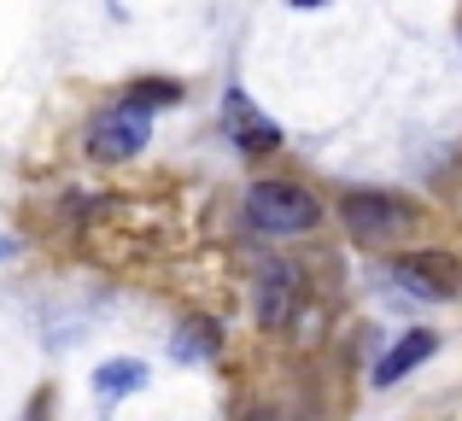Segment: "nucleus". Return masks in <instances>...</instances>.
<instances>
[{
	"label": "nucleus",
	"mask_w": 462,
	"mask_h": 421,
	"mask_svg": "<svg viewBox=\"0 0 462 421\" xmlns=\"http://www.w3.org/2000/svg\"><path fill=\"white\" fill-rule=\"evenodd\" d=\"M170 100H176V82H141V88H129L124 100H112L94 117L88 147L100 152V159H135L152 141V105H170Z\"/></svg>",
	"instance_id": "nucleus-1"
},
{
	"label": "nucleus",
	"mask_w": 462,
	"mask_h": 421,
	"mask_svg": "<svg viewBox=\"0 0 462 421\" xmlns=\"http://www.w3.org/2000/svg\"><path fill=\"white\" fill-rule=\"evenodd\" d=\"M246 223L270 240H287V234H310L322 223V199L299 182H252L246 194Z\"/></svg>",
	"instance_id": "nucleus-2"
},
{
	"label": "nucleus",
	"mask_w": 462,
	"mask_h": 421,
	"mask_svg": "<svg viewBox=\"0 0 462 421\" xmlns=\"http://www.w3.org/2000/svg\"><path fill=\"white\" fill-rule=\"evenodd\" d=\"M339 223H346V234L363 240V246H386V240L410 234V228L421 223V211L410 206V199L386 194V188H357V194L339 199Z\"/></svg>",
	"instance_id": "nucleus-3"
},
{
	"label": "nucleus",
	"mask_w": 462,
	"mask_h": 421,
	"mask_svg": "<svg viewBox=\"0 0 462 421\" xmlns=\"http://www.w3.org/2000/svg\"><path fill=\"white\" fill-rule=\"evenodd\" d=\"M393 281L416 298H457L462 293V263L451 252H404L393 263Z\"/></svg>",
	"instance_id": "nucleus-4"
},
{
	"label": "nucleus",
	"mask_w": 462,
	"mask_h": 421,
	"mask_svg": "<svg viewBox=\"0 0 462 421\" xmlns=\"http://www.w3.org/2000/svg\"><path fill=\"white\" fill-rule=\"evenodd\" d=\"M433 352H439V334H433V328H410L404 340H398L393 352L374 363V387H398V380H404L416 363H428Z\"/></svg>",
	"instance_id": "nucleus-5"
},
{
	"label": "nucleus",
	"mask_w": 462,
	"mask_h": 421,
	"mask_svg": "<svg viewBox=\"0 0 462 421\" xmlns=\"http://www.w3.org/2000/svg\"><path fill=\"white\" fill-rule=\"evenodd\" d=\"M223 124H228V135H235V147H246V152H270L275 147V124L252 112V100L240 88L223 100Z\"/></svg>",
	"instance_id": "nucleus-6"
},
{
	"label": "nucleus",
	"mask_w": 462,
	"mask_h": 421,
	"mask_svg": "<svg viewBox=\"0 0 462 421\" xmlns=\"http://www.w3.org/2000/svg\"><path fill=\"white\" fill-rule=\"evenodd\" d=\"M293 298H299V275L293 270H270L263 275V322H270V328L293 310Z\"/></svg>",
	"instance_id": "nucleus-7"
},
{
	"label": "nucleus",
	"mask_w": 462,
	"mask_h": 421,
	"mask_svg": "<svg viewBox=\"0 0 462 421\" xmlns=\"http://www.w3.org/2000/svg\"><path fill=\"white\" fill-rule=\"evenodd\" d=\"M147 387V369L141 363H106L100 375H94V392L100 398H124V392H141Z\"/></svg>",
	"instance_id": "nucleus-8"
},
{
	"label": "nucleus",
	"mask_w": 462,
	"mask_h": 421,
	"mask_svg": "<svg viewBox=\"0 0 462 421\" xmlns=\"http://www.w3.org/2000/svg\"><path fill=\"white\" fill-rule=\"evenodd\" d=\"M217 345V334H176V357H205Z\"/></svg>",
	"instance_id": "nucleus-9"
}]
</instances>
